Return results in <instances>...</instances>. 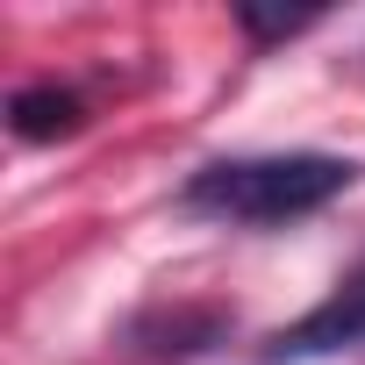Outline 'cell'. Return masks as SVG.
Returning <instances> with one entry per match:
<instances>
[{"mask_svg": "<svg viewBox=\"0 0 365 365\" xmlns=\"http://www.w3.org/2000/svg\"><path fill=\"white\" fill-rule=\"evenodd\" d=\"M358 179L351 158L329 150H272V158H215L187 179V201L208 222H237V230H279L301 222L315 208H329L344 187Z\"/></svg>", "mask_w": 365, "mask_h": 365, "instance_id": "cell-1", "label": "cell"}, {"mask_svg": "<svg viewBox=\"0 0 365 365\" xmlns=\"http://www.w3.org/2000/svg\"><path fill=\"white\" fill-rule=\"evenodd\" d=\"M329 351H365V258H358L294 329H279V336L265 344L272 365H279V358H329Z\"/></svg>", "mask_w": 365, "mask_h": 365, "instance_id": "cell-2", "label": "cell"}, {"mask_svg": "<svg viewBox=\"0 0 365 365\" xmlns=\"http://www.w3.org/2000/svg\"><path fill=\"white\" fill-rule=\"evenodd\" d=\"M8 122H15L22 143H58V136H72V129L86 122V108H79V93H65V86H22V93L8 101Z\"/></svg>", "mask_w": 365, "mask_h": 365, "instance_id": "cell-3", "label": "cell"}, {"mask_svg": "<svg viewBox=\"0 0 365 365\" xmlns=\"http://www.w3.org/2000/svg\"><path fill=\"white\" fill-rule=\"evenodd\" d=\"M237 22H244L251 36H294V29H308L315 15H258V8H237Z\"/></svg>", "mask_w": 365, "mask_h": 365, "instance_id": "cell-4", "label": "cell"}]
</instances>
